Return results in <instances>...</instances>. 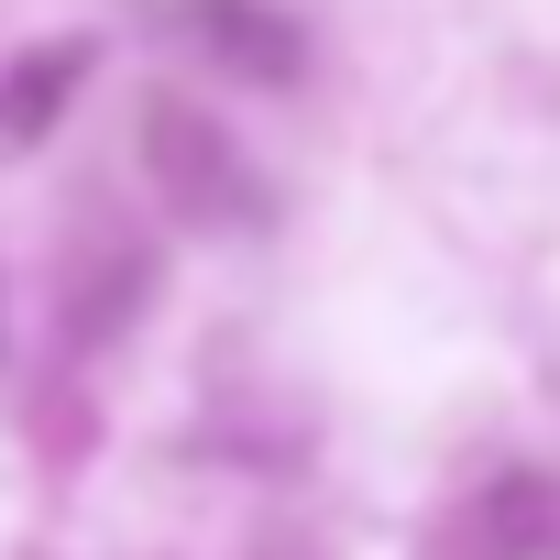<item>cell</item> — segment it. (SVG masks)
<instances>
[{
    "label": "cell",
    "instance_id": "cell-3",
    "mask_svg": "<svg viewBox=\"0 0 560 560\" xmlns=\"http://www.w3.org/2000/svg\"><path fill=\"white\" fill-rule=\"evenodd\" d=\"M560 549V494L549 483H494L483 505H472V527L451 538V560H549Z\"/></svg>",
    "mask_w": 560,
    "mask_h": 560
},
{
    "label": "cell",
    "instance_id": "cell-2",
    "mask_svg": "<svg viewBox=\"0 0 560 560\" xmlns=\"http://www.w3.org/2000/svg\"><path fill=\"white\" fill-rule=\"evenodd\" d=\"M220 67H242V78H264V89H287L298 67H308V34L287 23V12H264V0H187L176 12Z\"/></svg>",
    "mask_w": 560,
    "mask_h": 560
},
{
    "label": "cell",
    "instance_id": "cell-1",
    "mask_svg": "<svg viewBox=\"0 0 560 560\" xmlns=\"http://www.w3.org/2000/svg\"><path fill=\"white\" fill-rule=\"evenodd\" d=\"M143 176H154V198L187 231H264V187H253L242 143L209 110H187V100H154L143 110Z\"/></svg>",
    "mask_w": 560,
    "mask_h": 560
},
{
    "label": "cell",
    "instance_id": "cell-4",
    "mask_svg": "<svg viewBox=\"0 0 560 560\" xmlns=\"http://www.w3.org/2000/svg\"><path fill=\"white\" fill-rule=\"evenodd\" d=\"M78 78H89V45H34V56H12V78H0V154L45 143V132L67 121Z\"/></svg>",
    "mask_w": 560,
    "mask_h": 560
}]
</instances>
